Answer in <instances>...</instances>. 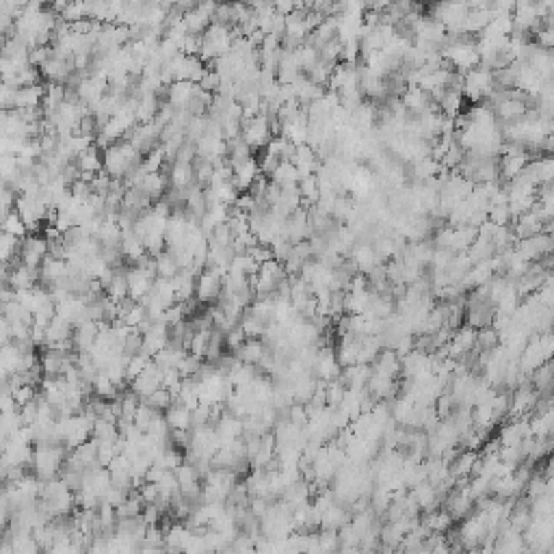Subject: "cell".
Instances as JSON below:
<instances>
[{
    "label": "cell",
    "instance_id": "6",
    "mask_svg": "<svg viewBox=\"0 0 554 554\" xmlns=\"http://www.w3.org/2000/svg\"><path fill=\"white\" fill-rule=\"evenodd\" d=\"M163 368L152 360L150 362V366L145 368L134 382H130V390L143 401V398H148L150 394H154L156 390H160L163 388Z\"/></svg>",
    "mask_w": 554,
    "mask_h": 554
},
{
    "label": "cell",
    "instance_id": "1",
    "mask_svg": "<svg viewBox=\"0 0 554 554\" xmlns=\"http://www.w3.org/2000/svg\"><path fill=\"white\" fill-rule=\"evenodd\" d=\"M70 451L63 444H54V446H35L33 453V463H31V472L42 481H54L59 479L65 463H68Z\"/></svg>",
    "mask_w": 554,
    "mask_h": 554
},
{
    "label": "cell",
    "instance_id": "5",
    "mask_svg": "<svg viewBox=\"0 0 554 554\" xmlns=\"http://www.w3.org/2000/svg\"><path fill=\"white\" fill-rule=\"evenodd\" d=\"M48 256H50V243L46 241L44 234H28L22 241L20 265L31 267V269H39Z\"/></svg>",
    "mask_w": 554,
    "mask_h": 554
},
{
    "label": "cell",
    "instance_id": "21",
    "mask_svg": "<svg viewBox=\"0 0 554 554\" xmlns=\"http://www.w3.org/2000/svg\"><path fill=\"white\" fill-rule=\"evenodd\" d=\"M301 180V173L299 169L290 163V160H282L279 167L273 171V176H271V182L279 184V187H286V184H299Z\"/></svg>",
    "mask_w": 554,
    "mask_h": 554
},
{
    "label": "cell",
    "instance_id": "40",
    "mask_svg": "<svg viewBox=\"0 0 554 554\" xmlns=\"http://www.w3.org/2000/svg\"><path fill=\"white\" fill-rule=\"evenodd\" d=\"M269 507H271V501H267V498H251V503H249V511H251L258 520L265 517V513L269 511Z\"/></svg>",
    "mask_w": 554,
    "mask_h": 554
},
{
    "label": "cell",
    "instance_id": "41",
    "mask_svg": "<svg viewBox=\"0 0 554 554\" xmlns=\"http://www.w3.org/2000/svg\"><path fill=\"white\" fill-rule=\"evenodd\" d=\"M139 554H165V548H156V546H141Z\"/></svg>",
    "mask_w": 554,
    "mask_h": 554
},
{
    "label": "cell",
    "instance_id": "26",
    "mask_svg": "<svg viewBox=\"0 0 554 554\" xmlns=\"http://www.w3.org/2000/svg\"><path fill=\"white\" fill-rule=\"evenodd\" d=\"M122 437L120 433V427L118 422H111V420H96L94 424V440L96 442H118Z\"/></svg>",
    "mask_w": 554,
    "mask_h": 554
},
{
    "label": "cell",
    "instance_id": "8",
    "mask_svg": "<svg viewBox=\"0 0 554 554\" xmlns=\"http://www.w3.org/2000/svg\"><path fill=\"white\" fill-rule=\"evenodd\" d=\"M74 59H59V56H52V59L42 68V76L48 82H56V84H68L72 74H74Z\"/></svg>",
    "mask_w": 554,
    "mask_h": 554
},
{
    "label": "cell",
    "instance_id": "12",
    "mask_svg": "<svg viewBox=\"0 0 554 554\" xmlns=\"http://www.w3.org/2000/svg\"><path fill=\"white\" fill-rule=\"evenodd\" d=\"M260 176H262V171H260V163H258L256 156L234 167V184H237V189L243 191V193H247V191L251 189V184H253Z\"/></svg>",
    "mask_w": 554,
    "mask_h": 554
},
{
    "label": "cell",
    "instance_id": "42",
    "mask_svg": "<svg viewBox=\"0 0 554 554\" xmlns=\"http://www.w3.org/2000/svg\"><path fill=\"white\" fill-rule=\"evenodd\" d=\"M219 554H241V552H239L234 546H227V548H225V550H221Z\"/></svg>",
    "mask_w": 554,
    "mask_h": 554
},
{
    "label": "cell",
    "instance_id": "39",
    "mask_svg": "<svg viewBox=\"0 0 554 554\" xmlns=\"http://www.w3.org/2000/svg\"><path fill=\"white\" fill-rule=\"evenodd\" d=\"M247 253L253 258V262H258L260 267H262V265H267L269 260H275V258H273V251H271V247H267V245H256V247H253V249H249Z\"/></svg>",
    "mask_w": 554,
    "mask_h": 554
},
{
    "label": "cell",
    "instance_id": "37",
    "mask_svg": "<svg viewBox=\"0 0 554 554\" xmlns=\"http://www.w3.org/2000/svg\"><path fill=\"white\" fill-rule=\"evenodd\" d=\"M221 84H223V82H221V76H219L213 68H208L206 74H203V78L199 80V89L208 92V94H219Z\"/></svg>",
    "mask_w": 554,
    "mask_h": 554
},
{
    "label": "cell",
    "instance_id": "11",
    "mask_svg": "<svg viewBox=\"0 0 554 554\" xmlns=\"http://www.w3.org/2000/svg\"><path fill=\"white\" fill-rule=\"evenodd\" d=\"M46 98V84H35V87H24V89H15V100H13V111H26V108H42Z\"/></svg>",
    "mask_w": 554,
    "mask_h": 554
},
{
    "label": "cell",
    "instance_id": "24",
    "mask_svg": "<svg viewBox=\"0 0 554 554\" xmlns=\"http://www.w3.org/2000/svg\"><path fill=\"white\" fill-rule=\"evenodd\" d=\"M293 165L299 169L301 178L312 176V171L316 169V158H314V150L310 148V145H299L297 154H295V158H293Z\"/></svg>",
    "mask_w": 554,
    "mask_h": 554
},
{
    "label": "cell",
    "instance_id": "13",
    "mask_svg": "<svg viewBox=\"0 0 554 554\" xmlns=\"http://www.w3.org/2000/svg\"><path fill=\"white\" fill-rule=\"evenodd\" d=\"M100 336V323H94V320H84V323H80L76 329H74V348L76 351H84V353H89L92 351V346L96 344Z\"/></svg>",
    "mask_w": 554,
    "mask_h": 554
},
{
    "label": "cell",
    "instance_id": "28",
    "mask_svg": "<svg viewBox=\"0 0 554 554\" xmlns=\"http://www.w3.org/2000/svg\"><path fill=\"white\" fill-rule=\"evenodd\" d=\"M3 232H5V234H11V237L20 239V241H24L28 234H31V232H28V225L24 223V219L15 210L11 215L3 217Z\"/></svg>",
    "mask_w": 554,
    "mask_h": 554
},
{
    "label": "cell",
    "instance_id": "23",
    "mask_svg": "<svg viewBox=\"0 0 554 554\" xmlns=\"http://www.w3.org/2000/svg\"><path fill=\"white\" fill-rule=\"evenodd\" d=\"M210 338H213V329H199V332H193V338H191V342H189V348H187V351H189L191 355L201 358L203 362H206Z\"/></svg>",
    "mask_w": 554,
    "mask_h": 554
},
{
    "label": "cell",
    "instance_id": "38",
    "mask_svg": "<svg viewBox=\"0 0 554 554\" xmlns=\"http://www.w3.org/2000/svg\"><path fill=\"white\" fill-rule=\"evenodd\" d=\"M139 496L143 498V503L145 505H156L158 503V498H160V491H158V487H156V483H148L145 481L139 489Z\"/></svg>",
    "mask_w": 554,
    "mask_h": 554
},
{
    "label": "cell",
    "instance_id": "33",
    "mask_svg": "<svg viewBox=\"0 0 554 554\" xmlns=\"http://www.w3.org/2000/svg\"><path fill=\"white\" fill-rule=\"evenodd\" d=\"M11 392H13V398L18 403V410H20V407H24V405H28V403L37 401L39 394H42V392H37V386H31V384H22L18 388H11Z\"/></svg>",
    "mask_w": 554,
    "mask_h": 554
},
{
    "label": "cell",
    "instance_id": "31",
    "mask_svg": "<svg viewBox=\"0 0 554 554\" xmlns=\"http://www.w3.org/2000/svg\"><path fill=\"white\" fill-rule=\"evenodd\" d=\"M193 169H195V184H199L201 189H208L213 178H215V165L208 163V160L197 158L193 163Z\"/></svg>",
    "mask_w": 554,
    "mask_h": 554
},
{
    "label": "cell",
    "instance_id": "34",
    "mask_svg": "<svg viewBox=\"0 0 554 554\" xmlns=\"http://www.w3.org/2000/svg\"><path fill=\"white\" fill-rule=\"evenodd\" d=\"M158 414H160V412H156L154 407H150L145 401H141L139 410H137V416H134V424L145 433V431H148V427L152 424V420H154Z\"/></svg>",
    "mask_w": 554,
    "mask_h": 554
},
{
    "label": "cell",
    "instance_id": "17",
    "mask_svg": "<svg viewBox=\"0 0 554 554\" xmlns=\"http://www.w3.org/2000/svg\"><path fill=\"white\" fill-rule=\"evenodd\" d=\"M122 256H124V260L126 262H130V265H139V262L148 256V251H145V245H143V241L134 234V232L130 229V232H124V239H122Z\"/></svg>",
    "mask_w": 554,
    "mask_h": 554
},
{
    "label": "cell",
    "instance_id": "2",
    "mask_svg": "<svg viewBox=\"0 0 554 554\" xmlns=\"http://www.w3.org/2000/svg\"><path fill=\"white\" fill-rule=\"evenodd\" d=\"M141 163L143 156L128 141L113 143L111 148L104 150V173H108L113 180H124L128 173L141 167Z\"/></svg>",
    "mask_w": 554,
    "mask_h": 554
},
{
    "label": "cell",
    "instance_id": "25",
    "mask_svg": "<svg viewBox=\"0 0 554 554\" xmlns=\"http://www.w3.org/2000/svg\"><path fill=\"white\" fill-rule=\"evenodd\" d=\"M156 262V275L158 279H173L178 273H180V267H178V262L176 258H173V253L167 249L165 253H160L158 258H154Z\"/></svg>",
    "mask_w": 554,
    "mask_h": 554
},
{
    "label": "cell",
    "instance_id": "32",
    "mask_svg": "<svg viewBox=\"0 0 554 554\" xmlns=\"http://www.w3.org/2000/svg\"><path fill=\"white\" fill-rule=\"evenodd\" d=\"M145 403H148L150 407H154L156 412H160V414H165L169 407H173V403H176V398H173V394L169 392V390H165V388H160V390H156L154 394H150L148 398H143Z\"/></svg>",
    "mask_w": 554,
    "mask_h": 554
},
{
    "label": "cell",
    "instance_id": "9",
    "mask_svg": "<svg viewBox=\"0 0 554 554\" xmlns=\"http://www.w3.org/2000/svg\"><path fill=\"white\" fill-rule=\"evenodd\" d=\"M234 355H237L243 364L260 368V364L265 362V358L269 355V346H267V342L262 340V338H247V342L239 348Z\"/></svg>",
    "mask_w": 554,
    "mask_h": 554
},
{
    "label": "cell",
    "instance_id": "15",
    "mask_svg": "<svg viewBox=\"0 0 554 554\" xmlns=\"http://www.w3.org/2000/svg\"><path fill=\"white\" fill-rule=\"evenodd\" d=\"M74 325L68 323L65 318L56 316L52 323L46 327V348L48 346H54V344H63V342H70L74 338Z\"/></svg>",
    "mask_w": 554,
    "mask_h": 554
},
{
    "label": "cell",
    "instance_id": "29",
    "mask_svg": "<svg viewBox=\"0 0 554 554\" xmlns=\"http://www.w3.org/2000/svg\"><path fill=\"white\" fill-rule=\"evenodd\" d=\"M234 239H237V234H234V229H232V225L221 223L213 229V234L208 237V245L210 247H232Z\"/></svg>",
    "mask_w": 554,
    "mask_h": 554
},
{
    "label": "cell",
    "instance_id": "18",
    "mask_svg": "<svg viewBox=\"0 0 554 554\" xmlns=\"http://www.w3.org/2000/svg\"><path fill=\"white\" fill-rule=\"evenodd\" d=\"M165 418H167L171 431H191L195 427L193 412L189 410V407L178 405V403H173V407H169V410L165 412Z\"/></svg>",
    "mask_w": 554,
    "mask_h": 554
},
{
    "label": "cell",
    "instance_id": "20",
    "mask_svg": "<svg viewBox=\"0 0 554 554\" xmlns=\"http://www.w3.org/2000/svg\"><path fill=\"white\" fill-rule=\"evenodd\" d=\"M189 351L184 346H178V344H169L167 348H163V351L154 358V362L163 368V370H169V368H178V364L184 360Z\"/></svg>",
    "mask_w": 554,
    "mask_h": 554
},
{
    "label": "cell",
    "instance_id": "22",
    "mask_svg": "<svg viewBox=\"0 0 554 554\" xmlns=\"http://www.w3.org/2000/svg\"><path fill=\"white\" fill-rule=\"evenodd\" d=\"M122 392H124V390H122L120 386H115L104 372H100V374L96 377V382H94V396H96V398L115 401V398H120Z\"/></svg>",
    "mask_w": 554,
    "mask_h": 554
},
{
    "label": "cell",
    "instance_id": "3",
    "mask_svg": "<svg viewBox=\"0 0 554 554\" xmlns=\"http://www.w3.org/2000/svg\"><path fill=\"white\" fill-rule=\"evenodd\" d=\"M243 141L249 145L251 150H267V145L273 141V128L271 120L267 115H258L251 120H243Z\"/></svg>",
    "mask_w": 554,
    "mask_h": 554
},
{
    "label": "cell",
    "instance_id": "10",
    "mask_svg": "<svg viewBox=\"0 0 554 554\" xmlns=\"http://www.w3.org/2000/svg\"><path fill=\"white\" fill-rule=\"evenodd\" d=\"M199 89V84L195 82H189V80H178V82H173L169 84V89H167V102L176 108V111H182L191 104V100L195 98Z\"/></svg>",
    "mask_w": 554,
    "mask_h": 554
},
{
    "label": "cell",
    "instance_id": "14",
    "mask_svg": "<svg viewBox=\"0 0 554 554\" xmlns=\"http://www.w3.org/2000/svg\"><path fill=\"white\" fill-rule=\"evenodd\" d=\"M167 187H169V173L156 171V173H145V178H143L139 189L152 201H158L167 195Z\"/></svg>",
    "mask_w": 554,
    "mask_h": 554
},
{
    "label": "cell",
    "instance_id": "19",
    "mask_svg": "<svg viewBox=\"0 0 554 554\" xmlns=\"http://www.w3.org/2000/svg\"><path fill=\"white\" fill-rule=\"evenodd\" d=\"M96 239L100 241L102 249H108V247H122L124 232H122V227H120L118 221H104Z\"/></svg>",
    "mask_w": 554,
    "mask_h": 554
},
{
    "label": "cell",
    "instance_id": "4",
    "mask_svg": "<svg viewBox=\"0 0 554 554\" xmlns=\"http://www.w3.org/2000/svg\"><path fill=\"white\" fill-rule=\"evenodd\" d=\"M223 293V275L217 269H203L195 282V299L199 303H217Z\"/></svg>",
    "mask_w": 554,
    "mask_h": 554
},
{
    "label": "cell",
    "instance_id": "7",
    "mask_svg": "<svg viewBox=\"0 0 554 554\" xmlns=\"http://www.w3.org/2000/svg\"><path fill=\"white\" fill-rule=\"evenodd\" d=\"M72 267L68 265V260H59L48 256L46 262L39 267V284L46 288H52L56 284H63L72 277Z\"/></svg>",
    "mask_w": 554,
    "mask_h": 554
},
{
    "label": "cell",
    "instance_id": "30",
    "mask_svg": "<svg viewBox=\"0 0 554 554\" xmlns=\"http://www.w3.org/2000/svg\"><path fill=\"white\" fill-rule=\"evenodd\" d=\"M239 327L245 332V336H247V338H262V336H265V332H267V323H265V320L256 318V316H253V314H249V312H245V314H243V318H241Z\"/></svg>",
    "mask_w": 554,
    "mask_h": 554
},
{
    "label": "cell",
    "instance_id": "35",
    "mask_svg": "<svg viewBox=\"0 0 554 554\" xmlns=\"http://www.w3.org/2000/svg\"><path fill=\"white\" fill-rule=\"evenodd\" d=\"M150 362H152V358L145 355V353H139V355L130 358V362H128V382H134V379L150 366Z\"/></svg>",
    "mask_w": 554,
    "mask_h": 554
},
{
    "label": "cell",
    "instance_id": "36",
    "mask_svg": "<svg viewBox=\"0 0 554 554\" xmlns=\"http://www.w3.org/2000/svg\"><path fill=\"white\" fill-rule=\"evenodd\" d=\"M247 342V336L241 327H234V329H229L225 334V348H227V353H237L239 348Z\"/></svg>",
    "mask_w": 554,
    "mask_h": 554
},
{
    "label": "cell",
    "instance_id": "27",
    "mask_svg": "<svg viewBox=\"0 0 554 554\" xmlns=\"http://www.w3.org/2000/svg\"><path fill=\"white\" fill-rule=\"evenodd\" d=\"M143 509H145V503H143V498L139 496V491L134 489V491H130L126 503L118 509V517H120V520H134V517H141Z\"/></svg>",
    "mask_w": 554,
    "mask_h": 554
},
{
    "label": "cell",
    "instance_id": "16",
    "mask_svg": "<svg viewBox=\"0 0 554 554\" xmlns=\"http://www.w3.org/2000/svg\"><path fill=\"white\" fill-rule=\"evenodd\" d=\"M195 184V169L187 163H173L169 167V187L176 191H187Z\"/></svg>",
    "mask_w": 554,
    "mask_h": 554
}]
</instances>
